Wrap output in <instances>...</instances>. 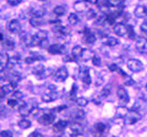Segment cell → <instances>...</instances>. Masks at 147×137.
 <instances>
[{
  "mask_svg": "<svg viewBox=\"0 0 147 137\" xmlns=\"http://www.w3.org/2000/svg\"><path fill=\"white\" fill-rule=\"evenodd\" d=\"M92 63H93V65L96 67H100V65H101L100 58L98 56H96V55H94L93 58H92Z\"/></svg>",
  "mask_w": 147,
  "mask_h": 137,
  "instance_id": "42",
  "label": "cell"
},
{
  "mask_svg": "<svg viewBox=\"0 0 147 137\" xmlns=\"http://www.w3.org/2000/svg\"><path fill=\"white\" fill-rule=\"evenodd\" d=\"M7 59H8V57L7 56V54L0 52V66L6 65V63H7Z\"/></svg>",
  "mask_w": 147,
  "mask_h": 137,
  "instance_id": "45",
  "label": "cell"
},
{
  "mask_svg": "<svg viewBox=\"0 0 147 137\" xmlns=\"http://www.w3.org/2000/svg\"><path fill=\"white\" fill-rule=\"evenodd\" d=\"M55 121V113L53 111H46L38 118V122L42 125L53 124Z\"/></svg>",
  "mask_w": 147,
  "mask_h": 137,
  "instance_id": "1",
  "label": "cell"
},
{
  "mask_svg": "<svg viewBox=\"0 0 147 137\" xmlns=\"http://www.w3.org/2000/svg\"><path fill=\"white\" fill-rule=\"evenodd\" d=\"M146 105V102L144 99L142 98H139L135 100L134 104H133V107H132V110L133 111H136V112H140L141 110H142Z\"/></svg>",
  "mask_w": 147,
  "mask_h": 137,
  "instance_id": "18",
  "label": "cell"
},
{
  "mask_svg": "<svg viewBox=\"0 0 147 137\" xmlns=\"http://www.w3.org/2000/svg\"><path fill=\"white\" fill-rule=\"evenodd\" d=\"M68 126V122L67 121H58L56 123H54L53 127V130L55 132H61L65 130V128Z\"/></svg>",
  "mask_w": 147,
  "mask_h": 137,
  "instance_id": "16",
  "label": "cell"
},
{
  "mask_svg": "<svg viewBox=\"0 0 147 137\" xmlns=\"http://www.w3.org/2000/svg\"><path fill=\"white\" fill-rule=\"evenodd\" d=\"M127 66L129 70L132 72H140L144 70V64L141 61L136 59H131L127 61Z\"/></svg>",
  "mask_w": 147,
  "mask_h": 137,
  "instance_id": "2",
  "label": "cell"
},
{
  "mask_svg": "<svg viewBox=\"0 0 147 137\" xmlns=\"http://www.w3.org/2000/svg\"><path fill=\"white\" fill-rule=\"evenodd\" d=\"M46 14V9L43 7H39L30 9V16L31 17L42 18Z\"/></svg>",
  "mask_w": 147,
  "mask_h": 137,
  "instance_id": "13",
  "label": "cell"
},
{
  "mask_svg": "<svg viewBox=\"0 0 147 137\" xmlns=\"http://www.w3.org/2000/svg\"><path fill=\"white\" fill-rule=\"evenodd\" d=\"M3 47L5 49H7V50H12V49H14V48H15V43H14L13 41L10 39H7V40L4 41Z\"/></svg>",
  "mask_w": 147,
  "mask_h": 137,
  "instance_id": "33",
  "label": "cell"
},
{
  "mask_svg": "<svg viewBox=\"0 0 147 137\" xmlns=\"http://www.w3.org/2000/svg\"><path fill=\"white\" fill-rule=\"evenodd\" d=\"M82 41L87 45H93L96 41V37L89 29H85Z\"/></svg>",
  "mask_w": 147,
  "mask_h": 137,
  "instance_id": "5",
  "label": "cell"
},
{
  "mask_svg": "<svg viewBox=\"0 0 147 137\" xmlns=\"http://www.w3.org/2000/svg\"><path fill=\"white\" fill-rule=\"evenodd\" d=\"M2 40H3V34L0 33V41H2Z\"/></svg>",
  "mask_w": 147,
  "mask_h": 137,
  "instance_id": "59",
  "label": "cell"
},
{
  "mask_svg": "<svg viewBox=\"0 0 147 137\" xmlns=\"http://www.w3.org/2000/svg\"><path fill=\"white\" fill-rule=\"evenodd\" d=\"M141 118H142V116L139 113V112H136V111L131 110V111L129 112L127 116L125 117V123L126 124H130V125L134 124V123H136Z\"/></svg>",
  "mask_w": 147,
  "mask_h": 137,
  "instance_id": "4",
  "label": "cell"
},
{
  "mask_svg": "<svg viewBox=\"0 0 147 137\" xmlns=\"http://www.w3.org/2000/svg\"><path fill=\"white\" fill-rule=\"evenodd\" d=\"M106 23V15H101L96 17V24L98 26H103Z\"/></svg>",
  "mask_w": 147,
  "mask_h": 137,
  "instance_id": "40",
  "label": "cell"
},
{
  "mask_svg": "<svg viewBox=\"0 0 147 137\" xmlns=\"http://www.w3.org/2000/svg\"><path fill=\"white\" fill-rule=\"evenodd\" d=\"M18 100L15 99V98H11V99H8L7 100V105L9 107H11V108H14V107H16L17 105H18Z\"/></svg>",
  "mask_w": 147,
  "mask_h": 137,
  "instance_id": "44",
  "label": "cell"
},
{
  "mask_svg": "<svg viewBox=\"0 0 147 137\" xmlns=\"http://www.w3.org/2000/svg\"><path fill=\"white\" fill-rule=\"evenodd\" d=\"M113 31L118 37H125L128 33V29L123 23H117L113 27Z\"/></svg>",
  "mask_w": 147,
  "mask_h": 137,
  "instance_id": "7",
  "label": "cell"
},
{
  "mask_svg": "<svg viewBox=\"0 0 147 137\" xmlns=\"http://www.w3.org/2000/svg\"><path fill=\"white\" fill-rule=\"evenodd\" d=\"M30 24L34 27H40L43 23H42V20H41V18L31 17L30 19Z\"/></svg>",
  "mask_w": 147,
  "mask_h": 137,
  "instance_id": "32",
  "label": "cell"
},
{
  "mask_svg": "<svg viewBox=\"0 0 147 137\" xmlns=\"http://www.w3.org/2000/svg\"><path fill=\"white\" fill-rule=\"evenodd\" d=\"M110 92H111V85L107 84L103 87L102 90H101L100 93H99V97L102 98V99H105L110 94Z\"/></svg>",
  "mask_w": 147,
  "mask_h": 137,
  "instance_id": "22",
  "label": "cell"
},
{
  "mask_svg": "<svg viewBox=\"0 0 147 137\" xmlns=\"http://www.w3.org/2000/svg\"><path fill=\"white\" fill-rule=\"evenodd\" d=\"M76 58L74 57L73 55H67V56H65L63 58V61L64 62H73V61H76Z\"/></svg>",
  "mask_w": 147,
  "mask_h": 137,
  "instance_id": "50",
  "label": "cell"
},
{
  "mask_svg": "<svg viewBox=\"0 0 147 137\" xmlns=\"http://www.w3.org/2000/svg\"><path fill=\"white\" fill-rule=\"evenodd\" d=\"M0 137H13V135H12L10 131L5 130V131H2L1 132H0Z\"/></svg>",
  "mask_w": 147,
  "mask_h": 137,
  "instance_id": "51",
  "label": "cell"
},
{
  "mask_svg": "<svg viewBox=\"0 0 147 137\" xmlns=\"http://www.w3.org/2000/svg\"><path fill=\"white\" fill-rule=\"evenodd\" d=\"M141 29H142V32H144V33H147V20L142 24V26H141Z\"/></svg>",
  "mask_w": 147,
  "mask_h": 137,
  "instance_id": "56",
  "label": "cell"
},
{
  "mask_svg": "<svg viewBox=\"0 0 147 137\" xmlns=\"http://www.w3.org/2000/svg\"><path fill=\"white\" fill-rule=\"evenodd\" d=\"M38 38L40 39V40H43V39H47V37H48V33L46 31L44 30H39L37 33L35 34Z\"/></svg>",
  "mask_w": 147,
  "mask_h": 137,
  "instance_id": "39",
  "label": "cell"
},
{
  "mask_svg": "<svg viewBox=\"0 0 147 137\" xmlns=\"http://www.w3.org/2000/svg\"><path fill=\"white\" fill-rule=\"evenodd\" d=\"M12 97L20 100H22V99H23V97H24V94H23V93L21 92V91L17 90V91H15V92L13 93Z\"/></svg>",
  "mask_w": 147,
  "mask_h": 137,
  "instance_id": "47",
  "label": "cell"
},
{
  "mask_svg": "<svg viewBox=\"0 0 147 137\" xmlns=\"http://www.w3.org/2000/svg\"><path fill=\"white\" fill-rule=\"evenodd\" d=\"M41 59V57L40 56H31V57H28L25 59V62L27 64H32L34 63L35 61H40Z\"/></svg>",
  "mask_w": 147,
  "mask_h": 137,
  "instance_id": "34",
  "label": "cell"
},
{
  "mask_svg": "<svg viewBox=\"0 0 147 137\" xmlns=\"http://www.w3.org/2000/svg\"><path fill=\"white\" fill-rule=\"evenodd\" d=\"M144 89H145V90L147 91V83L145 84V88H144Z\"/></svg>",
  "mask_w": 147,
  "mask_h": 137,
  "instance_id": "61",
  "label": "cell"
},
{
  "mask_svg": "<svg viewBox=\"0 0 147 137\" xmlns=\"http://www.w3.org/2000/svg\"><path fill=\"white\" fill-rule=\"evenodd\" d=\"M127 29H128L127 35L129 36V38L131 39H134L135 37H136V34H135V32H134V29H133V27L131 26V25H128Z\"/></svg>",
  "mask_w": 147,
  "mask_h": 137,
  "instance_id": "37",
  "label": "cell"
},
{
  "mask_svg": "<svg viewBox=\"0 0 147 137\" xmlns=\"http://www.w3.org/2000/svg\"><path fill=\"white\" fill-rule=\"evenodd\" d=\"M102 43L105 46H108V47H115V46L119 45V41L117 38H115V37L107 36L102 39Z\"/></svg>",
  "mask_w": 147,
  "mask_h": 137,
  "instance_id": "14",
  "label": "cell"
},
{
  "mask_svg": "<svg viewBox=\"0 0 147 137\" xmlns=\"http://www.w3.org/2000/svg\"><path fill=\"white\" fill-rule=\"evenodd\" d=\"M134 15L137 18H144L147 17V7L145 6H138L134 9Z\"/></svg>",
  "mask_w": 147,
  "mask_h": 137,
  "instance_id": "17",
  "label": "cell"
},
{
  "mask_svg": "<svg viewBox=\"0 0 147 137\" xmlns=\"http://www.w3.org/2000/svg\"><path fill=\"white\" fill-rule=\"evenodd\" d=\"M136 49L142 54H147V40L140 37L136 41Z\"/></svg>",
  "mask_w": 147,
  "mask_h": 137,
  "instance_id": "11",
  "label": "cell"
},
{
  "mask_svg": "<svg viewBox=\"0 0 147 137\" xmlns=\"http://www.w3.org/2000/svg\"><path fill=\"white\" fill-rule=\"evenodd\" d=\"M86 16L87 19H93V18L96 17V13L95 10H93V9H89V10L86 12Z\"/></svg>",
  "mask_w": 147,
  "mask_h": 137,
  "instance_id": "43",
  "label": "cell"
},
{
  "mask_svg": "<svg viewBox=\"0 0 147 137\" xmlns=\"http://www.w3.org/2000/svg\"><path fill=\"white\" fill-rule=\"evenodd\" d=\"M83 49H83L81 46L76 45V46H75V47L72 49V55H73L74 57H76V58L80 57L81 53L83 51Z\"/></svg>",
  "mask_w": 147,
  "mask_h": 137,
  "instance_id": "31",
  "label": "cell"
},
{
  "mask_svg": "<svg viewBox=\"0 0 147 137\" xmlns=\"http://www.w3.org/2000/svg\"><path fill=\"white\" fill-rule=\"evenodd\" d=\"M69 129H70V135L74 137L77 134H82L84 128H83V125L79 122H73L72 124H70V126H69Z\"/></svg>",
  "mask_w": 147,
  "mask_h": 137,
  "instance_id": "12",
  "label": "cell"
},
{
  "mask_svg": "<svg viewBox=\"0 0 147 137\" xmlns=\"http://www.w3.org/2000/svg\"><path fill=\"white\" fill-rule=\"evenodd\" d=\"M47 50L50 54L60 55V54L63 53V51L65 50V47H64L63 44H53V45L49 46Z\"/></svg>",
  "mask_w": 147,
  "mask_h": 137,
  "instance_id": "10",
  "label": "cell"
},
{
  "mask_svg": "<svg viewBox=\"0 0 147 137\" xmlns=\"http://www.w3.org/2000/svg\"><path fill=\"white\" fill-rule=\"evenodd\" d=\"M142 38H144V39H146V40H147V33H144V36L142 37Z\"/></svg>",
  "mask_w": 147,
  "mask_h": 137,
  "instance_id": "60",
  "label": "cell"
},
{
  "mask_svg": "<svg viewBox=\"0 0 147 137\" xmlns=\"http://www.w3.org/2000/svg\"><path fill=\"white\" fill-rule=\"evenodd\" d=\"M7 30L12 34H18L21 31V24L17 19H12L7 24Z\"/></svg>",
  "mask_w": 147,
  "mask_h": 137,
  "instance_id": "9",
  "label": "cell"
},
{
  "mask_svg": "<svg viewBox=\"0 0 147 137\" xmlns=\"http://www.w3.org/2000/svg\"><path fill=\"white\" fill-rule=\"evenodd\" d=\"M49 41H48V39H43V40H41L40 41V45H39V47L40 48H41V49H48L49 48Z\"/></svg>",
  "mask_w": 147,
  "mask_h": 137,
  "instance_id": "49",
  "label": "cell"
},
{
  "mask_svg": "<svg viewBox=\"0 0 147 137\" xmlns=\"http://www.w3.org/2000/svg\"><path fill=\"white\" fill-rule=\"evenodd\" d=\"M112 137H117V136H112Z\"/></svg>",
  "mask_w": 147,
  "mask_h": 137,
  "instance_id": "63",
  "label": "cell"
},
{
  "mask_svg": "<svg viewBox=\"0 0 147 137\" xmlns=\"http://www.w3.org/2000/svg\"><path fill=\"white\" fill-rule=\"evenodd\" d=\"M86 7V5L85 3V1H77L75 3V5H74V8L76 9V11L77 12H83L85 11V9Z\"/></svg>",
  "mask_w": 147,
  "mask_h": 137,
  "instance_id": "25",
  "label": "cell"
},
{
  "mask_svg": "<svg viewBox=\"0 0 147 137\" xmlns=\"http://www.w3.org/2000/svg\"><path fill=\"white\" fill-rule=\"evenodd\" d=\"M68 76H69L68 70H66V68H64V67L58 68V70L54 73V79L57 81H60V82L65 80L68 78Z\"/></svg>",
  "mask_w": 147,
  "mask_h": 137,
  "instance_id": "8",
  "label": "cell"
},
{
  "mask_svg": "<svg viewBox=\"0 0 147 137\" xmlns=\"http://www.w3.org/2000/svg\"><path fill=\"white\" fill-rule=\"evenodd\" d=\"M28 137H44V135L41 134V132H40L38 131H35L33 132H31Z\"/></svg>",
  "mask_w": 147,
  "mask_h": 137,
  "instance_id": "53",
  "label": "cell"
},
{
  "mask_svg": "<svg viewBox=\"0 0 147 137\" xmlns=\"http://www.w3.org/2000/svg\"><path fill=\"white\" fill-rule=\"evenodd\" d=\"M109 7H119L124 3V0H107Z\"/></svg>",
  "mask_w": 147,
  "mask_h": 137,
  "instance_id": "30",
  "label": "cell"
},
{
  "mask_svg": "<svg viewBox=\"0 0 147 137\" xmlns=\"http://www.w3.org/2000/svg\"><path fill=\"white\" fill-rule=\"evenodd\" d=\"M3 88V90H4V92L6 93V94H8V93H11L13 90L14 89H16V87L12 85L11 83H9V84H7V85H5L2 87Z\"/></svg>",
  "mask_w": 147,
  "mask_h": 137,
  "instance_id": "36",
  "label": "cell"
},
{
  "mask_svg": "<svg viewBox=\"0 0 147 137\" xmlns=\"http://www.w3.org/2000/svg\"><path fill=\"white\" fill-rule=\"evenodd\" d=\"M129 110L125 106H119L118 107L117 111H116V115L119 118H125L127 116V114L129 113Z\"/></svg>",
  "mask_w": 147,
  "mask_h": 137,
  "instance_id": "23",
  "label": "cell"
},
{
  "mask_svg": "<svg viewBox=\"0 0 147 137\" xmlns=\"http://www.w3.org/2000/svg\"><path fill=\"white\" fill-rule=\"evenodd\" d=\"M30 126H31V122L30 121L26 120V119H23V120L18 122V127H20V129H22V130L29 129Z\"/></svg>",
  "mask_w": 147,
  "mask_h": 137,
  "instance_id": "29",
  "label": "cell"
},
{
  "mask_svg": "<svg viewBox=\"0 0 147 137\" xmlns=\"http://www.w3.org/2000/svg\"><path fill=\"white\" fill-rule=\"evenodd\" d=\"M76 91H77V86L76 84L73 85V88L71 90V92H70V96L71 97H75L76 95Z\"/></svg>",
  "mask_w": 147,
  "mask_h": 137,
  "instance_id": "54",
  "label": "cell"
},
{
  "mask_svg": "<svg viewBox=\"0 0 147 137\" xmlns=\"http://www.w3.org/2000/svg\"><path fill=\"white\" fill-rule=\"evenodd\" d=\"M66 108H67L66 105H62V106H59L57 108V112H62L63 109H66Z\"/></svg>",
  "mask_w": 147,
  "mask_h": 137,
  "instance_id": "58",
  "label": "cell"
},
{
  "mask_svg": "<svg viewBox=\"0 0 147 137\" xmlns=\"http://www.w3.org/2000/svg\"><path fill=\"white\" fill-rule=\"evenodd\" d=\"M95 130L96 132H98V134H103V132L107 130V125L105 124V123L103 122H98V123H96L95 124Z\"/></svg>",
  "mask_w": 147,
  "mask_h": 137,
  "instance_id": "27",
  "label": "cell"
},
{
  "mask_svg": "<svg viewBox=\"0 0 147 137\" xmlns=\"http://www.w3.org/2000/svg\"><path fill=\"white\" fill-rule=\"evenodd\" d=\"M39 1H46V0H39Z\"/></svg>",
  "mask_w": 147,
  "mask_h": 137,
  "instance_id": "62",
  "label": "cell"
},
{
  "mask_svg": "<svg viewBox=\"0 0 147 137\" xmlns=\"http://www.w3.org/2000/svg\"><path fill=\"white\" fill-rule=\"evenodd\" d=\"M56 98H57L56 91H50V93L43 95L42 97H41V100H42V102H51Z\"/></svg>",
  "mask_w": 147,
  "mask_h": 137,
  "instance_id": "21",
  "label": "cell"
},
{
  "mask_svg": "<svg viewBox=\"0 0 147 137\" xmlns=\"http://www.w3.org/2000/svg\"><path fill=\"white\" fill-rule=\"evenodd\" d=\"M118 68H119V67L116 65V64H111V65L109 66V70H111V71H117L118 70Z\"/></svg>",
  "mask_w": 147,
  "mask_h": 137,
  "instance_id": "57",
  "label": "cell"
},
{
  "mask_svg": "<svg viewBox=\"0 0 147 137\" xmlns=\"http://www.w3.org/2000/svg\"><path fill=\"white\" fill-rule=\"evenodd\" d=\"M86 117V112L83 111V110H76L74 112V118L76 119V121H81Z\"/></svg>",
  "mask_w": 147,
  "mask_h": 137,
  "instance_id": "28",
  "label": "cell"
},
{
  "mask_svg": "<svg viewBox=\"0 0 147 137\" xmlns=\"http://www.w3.org/2000/svg\"><path fill=\"white\" fill-rule=\"evenodd\" d=\"M76 104H77L79 107H85V106H86V105H87V103H88V100H86V98H84V97H81V98L76 99Z\"/></svg>",
  "mask_w": 147,
  "mask_h": 137,
  "instance_id": "35",
  "label": "cell"
},
{
  "mask_svg": "<svg viewBox=\"0 0 147 137\" xmlns=\"http://www.w3.org/2000/svg\"><path fill=\"white\" fill-rule=\"evenodd\" d=\"M56 30L59 33V35H61L62 37H68L71 33V29L68 27L62 25L61 23H57L56 25Z\"/></svg>",
  "mask_w": 147,
  "mask_h": 137,
  "instance_id": "15",
  "label": "cell"
},
{
  "mask_svg": "<svg viewBox=\"0 0 147 137\" xmlns=\"http://www.w3.org/2000/svg\"><path fill=\"white\" fill-rule=\"evenodd\" d=\"M30 39H31V36H29V35H24L20 38L21 42L26 46H29V47L30 44Z\"/></svg>",
  "mask_w": 147,
  "mask_h": 137,
  "instance_id": "38",
  "label": "cell"
},
{
  "mask_svg": "<svg viewBox=\"0 0 147 137\" xmlns=\"http://www.w3.org/2000/svg\"><path fill=\"white\" fill-rule=\"evenodd\" d=\"M117 95L119 99V102L123 104H127L129 102H130V96H129L128 91L126 90V89H124L123 87L119 86L117 90Z\"/></svg>",
  "mask_w": 147,
  "mask_h": 137,
  "instance_id": "6",
  "label": "cell"
},
{
  "mask_svg": "<svg viewBox=\"0 0 147 137\" xmlns=\"http://www.w3.org/2000/svg\"><path fill=\"white\" fill-rule=\"evenodd\" d=\"M53 13L58 17H62L66 13V8L64 7L63 6H57V7H54Z\"/></svg>",
  "mask_w": 147,
  "mask_h": 137,
  "instance_id": "26",
  "label": "cell"
},
{
  "mask_svg": "<svg viewBox=\"0 0 147 137\" xmlns=\"http://www.w3.org/2000/svg\"><path fill=\"white\" fill-rule=\"evenodd\" d=\"M52 72H53V70H51V68H44V70L42 71L40 74V76L41 77V78H47V77H49L51 74H52Z\"/></svg>",
  "mask_w": 147,
  "mask_h": 137,
  "instance_id": "46",
  "label": "cell"
},
{
  "mask_svg": "<svg viewBox=\"0 0 147 137\" xmlns=\"http://www.w3.org/2000/svg\"><path fill=\"white\" fill-rule=\"evenodd\" d=\"M8 72H7V70H0V82L5 81L7 78H8Z\"/></svg>",
  "mask_w": 147,
  "mask_h": 137,
  "instance_id": "41",
  "label": "cell"
},
{
  "mask_svg": "<svg viewBox=\"0 0 147 137\" xmlns=\"http://www.w3.org/2000/svg\"><path fill=\"white\" fill-rule=\"evenodd\" d=\"M78 76H79V79L84 82V83H86L87 85L90 84L92 82L88 68H86L85 66H82L79 68V73H78Z\"/></svg>",
  "mask_w": 147,
  "mask_h": 137,
  "instance_id": "3",
  "label": "cell"
},
{
  "mask_svg": "<svg viewBox=\"0 0 147 137\" xmlns=\"http://www.w3.org/2000/svg\"><path fill=\"white\" fill-rule=\"evenodd\" d=\"M67 21H68V24L70 26H76L78 22H79V17L76 15V14H70V15L68 16V18H67Z\"/></svg>",
  "mask_w": 147,
  "mask_h": 137,
  "instance_id": "24",
  "label": "cell"
},
{
  "mask_svg": "<svg viewBox=\"0 0 147 137\" xmlns=\"http://www.w3.org/2000/svg\"><path fill=\"white\" fill-rule=\"evenodd\" d=\"M94 55H95L94 52L92 51V50H90V49H83L80 58L84 61H89V59H92V58H93Z\"/></svg>",
  "mask_w": 147,
  "mask_h": 137,
  "instance_id": "20",
  "label": "cell"
},
{
  "mask_svg": "<svg viewBox=\"0 0 147 137\" xmlns=\"http://www.w3.org/2000/svg\"><path fill=\"white\" fill-rule=\"evenodd\" d=\"M32 107L33 106H30V105H29V104H23L22 106H20V109H18V112L20 113V115L24 116V117L28 116L30 114Z\"/></svg>",
  "mask_w": 147,
  "mask_h": 137,
  "instance_id": "19",
  "label": "cell"
},
{
  "mask_svg": "<svg viewBox=\"0 0 147 137\" xmlns=\"http://www.w3.org/2000/svg\"><path fill=\"white\" fill-rule=\"evenodd\" d=\"M21 1L22 0H7V3L12 7H16V6H18V5L21 3Z\"/></svg>",
  "mask_w": 147,
  "mask_h": 137,
  "instance_id": "52",
  "label": "cell"
},
{
  "mask_svg": "<svg viewBox=\"0 0 147 137\" xmlns=\"http://www.w3.org/2000/svg\"><path fill=\"white\" fill-rule=\"evenodd\" d=\"M124 83H125V85H127V86H132L133 84H134V80H133L131 78L128 77V80H126Z\"/></svg>",
  "mask_w": 147,
  "mask_h": 137,
  "instance_id": "55",
  "label": "cell"
},
{
  "mask_svg": "<svg viewBox=\"0 0 147 137\" xmlns=\"http://www.w3.org/2000/svg\"><path fill=\"white\" fill-rule=\"evenodd\" d=\"M44 70V67L43 65H39V66H36L34 68H33V73L34 74H40L41 72Z\"/></svg>",
  "mask_w": 147,
  "mask_h": 137,
  "instance_id": "48",
  "label": "cell"
}]
</instances>
